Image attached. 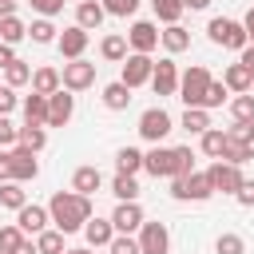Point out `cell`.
I'll return each mask as SVG.
<instances>
[{"label": "cell", "instance_id": "obj_16", "mask_svg": "<svg viewBox=\"0 0 254 254\" xmlns=\"http://www.w3.org/2000/svg\"><path fill=\"white\" fill-rule=\"evenodd\" d=\"M56 48H60V56H64V60H83V48H87V32H83L79 24H71V28H64V32H60Z\"/></svg>", "mask_w": 254, "mask_h": 254}, {"label": "cell", "instance_id": "obj_60", "mask_svg": "<svg viewBox=\"0 0 254 254\" xmlns=\"http://www.w3.org/2000/svg\"><path fill=\"white\" fill-rule=\"evenodd\" d=\"M8 4H16V0H8Z\"/></svg>", "mask_w": 254, "mask_h": 254}, {"label": "cell", "instance_id": "obj_37", "mask_svg": "<svg viewBox=\"0 0 254 254\" xmlns=\"http://www.w3.org/2000/svg\"><path fill=\"white\" fill-rule=\"evenodd\" d=\"M36 250H40V254H64V230H44V234H36Z\"/></svg>", "mask_w": 254, "mask_h": 254}, {"label": "cell", "instance_id": "obj_36", "mask_svg": "<svg viewBox=\"0 0 254 254\" xmlns=\"http://www.w3.org/2000/svg\"><path fill=\"white\" fill-rule=\"evenodd\" d=\"M151 8H155V16L171 28V24H179V16H183V0H151Z\"/></svg>", "mask_w": 254, "mask_h": 254}, {"label": "cell", "instance_id": "obj_27", "mask_svg": "<svg viewBox=\"0 0 254 254\" xmlns=\"http://www.w3.org/2000/svg\"><path fill=\"white\" fill-rule=\"evenodd\" d=\"M163 48H167L171 56H175V52H187V48H190V32H187L183 24H171V28L163 32Z\"/></svg>", "mask_w": 254, "mask_h": 254}, {"label": "cell", "instance_id": "obj_31", "mask_svg": "<svg viewBox=\"0 0 254 254\" xmlns=\"http://www.w3.org/2000/svg\"><path fill=\"white\" fill-rule=\"evenodd\" d=\"M44 143H48V127H32V123H24V127H20V143H16V147L44 151Z\"/></svg>", "mask_w": 254, "mask_h": 254}, {"label": "cell", "instance_id": "obj_15", "mask_svg": "<svg viewBox=\"0 0 254 254\" xmlns=\"http://www.w3.org/2000/svg\"><path fill=\"white\" fill-rule=\"evenodd\" d=\"M143 222H147V218H143V206H139V202H119V206H115V214H111L115 234H135Z\"/></svg>", "mask_w": 254, "mask_h": 254}, {"label": "cell", "instance_id": "obj_32", "mask_svg": "<svg viewBox=\"0 0 254 254\" xmlns=\"http://www.w3.org/2000/svg\"><path fill=\"white\" fill-rule=\"evenodd\" d=\"M222 159H226V163H234V167H242V163H250V159H254V147H250V143H238V139H230V135H226V151H222Z\"/></svg>", "mask_w": 254, "mask_h": 254}, {"label": "cell", "instance_id": "obj_26", "mask_svg": "<svg viewBox=\"0 0 254 254\" xmlns=\"http://www.w3.org/2000/svg\"><path fill=\"white\" fill-rule=\"evenodd\" d=\"M0 206H8V210H24V206H28L24 183H0Z\"/></svg>", "mask_w": 254, "mask_h": 254}, {"label": "cell", "instance_id": "obj_56", "mask_svg": "<svg viewBox=\"0 0 254 254\" xmlns=\"http://www.w3.org/2000/svg\"><path fill=\"white\" fill-rule=\"evenodd\" d=\"M242 64H246V67H250V75H254V44L242 52Z\"/></svg>", "mask_w": 254, "mask_h": 254}, {"label": "cell", "instance_id": "obj_49", "mask_svg": "<svg viewBox=\"0 0 254 254\" xmlns=\"http://www.w3.org/2000/svg\"><path fill=\"white\" fill-rule=\"evenodd\" d=\"M234 198H238L242 206H254V179H246V183L238 187V194H234Z\"/></svg>", "mask_w": 254, "mask_h": 254}, {"label": "cell", "instance_id": "obj_5", "mask_svg": "<svg viewBox=\"0 0 254 254\" xmlns=\"http://www.w3.org/2000/svg\"><path fill=\"white\" fill-rule=\"evenodd\" d=\"M206 179H210V187L222 190V194H238V187L246 183V179H242V167H234V163H226V159H214V163L206 167Z\"/></svg>", "mask_w": 254, "mask_h": 254}, {"label": "cell", "instance_id": "obj_11", "mask_svg": "<svg viewBox=\"0 0 254 254\" xmlns=\"http://www.w3.org/2000/svg\"><path fill=\"white\" fill-rule=\"evenodd\" d=\"M139 250L143 254H167L171 250V230L163 222H143L139 226Z\"/></svg>", "mask_w": 254, "mask_h": 254}, {"label": "cell", "instance_id": "obj_7", "mask_svg": "<svg viewBox=\"0 0 254 254\" xmlns=\"http://www.w3.org/2000/svg\"><path fill=\"white\" fill-rule=\"evenodd\" d=\"M159 40H163V32H159L151 20H135V24H131V32H127L131 52H139V56H151V52L159 48Z\"/></svg>", "mask_w": 254, "mask_h": 254}, {"label": "cell", "instance_id": "obj_47", "mask_svg": "<svg viewBox=\"0 0 254 254\" xmlns=\"http://www.w3.org/2000/svg\"><path fill=\"white\" fill-rule=\"evenodd\" d=\"M226 135H230V139H238V143H250V147H254V123H234Z\"/></svg>", "mask_w": 254, "mask_h": 254}, {"label": "cell", "instance_id": "obj_21", "mask_svg": "<svg viewBox=\"0 0 254 254\" xmlns=\"http://www.w3.org/2000/svg\"><path fill=\"white\" fill-rule=\"evenodd\" d=\"M64 87V75L56 71V67H36L32 71V91H40V95H56Z\"/></svg>", "mask_w": 254, "mask_h": 254}, {"label": "cell", "instance_id": "obj_28", "mask_svg": "<svg viewBox=\"0 0 254 254\" xmlns=\"http://www.w3.org/2000/svg\"><path fill=\"white\" fill-rule=\"evenodd\" d=\"M115 167H119V175H135V171H143V151H135V147H119V151H115Z\"/></svg>", "mask_w": 254, "mask_h": 254}, {"label": "cell", "instance_id": "obj_33", "mask_svg": "<svg viewBox=\"0 0 254 254\" xmlns=\"http://www.w3.org/2000/svg\"><path fill=\"white\" fill-rule=\"evenodd\" d=\"M230 119H234V123H254V95H250V91L230 99Z\"/></svg>", "mask_w": 254, "mask_h": 254}, {"label": "cell", "instance_id": "obj_18", "mask_svg": "<svg viewBox=\"0 0 254 254\" xmlns=\"http://www.w3.org/2000/svg\"><path fill=\"white\" fill-rule=\"evenodd\" d=\"M222 83L234 91V95H246V91H254V75H250V67L238 60V64H230L226 71H222Z\"/></svg>", "mask_w": 254, "mask_h": 254}, {"label": "cell", "instance_id": "obj_35", "mask_svg": "<svg viewBox=\"0 0 254 254\" xmlns=\"http://www.w3.org/2000/svg\"><path fill=\"white\" fill-rule=\"evenodd\" d=\"M24 36H28V28H24V20H20V16L0 20V44H20Z\"/></svg>", "mask_w": 254, "mask_h": 254}, {"label": "cell", "instance_id": "obj_42", "mask_svg": "<svg viewBox=\"0 0 254 254\" xmlns=\"http://www.w3.org/2000/svg\"><path fill=\"white\" fill-rule=\"evenodd\" d=\"M20 242H24V230L20 226H0V254H12Z\"/></svg>", "mask_w": 254, "mask_h": 254}, {"label": "cell", "instance_id": "obj_57", "mask_svg": "<svg viewBox=\"0 0 254 254\" xmlns=\"http://www.w3.org/2000/svg\"><path fill=\"white\" fill-rule=\"evenodd\" d=\"M206 4H210V0H183V8H194V12H202Z\"/></svg>", "mask_w": 254, "mask_h": 254}, {"label": "cell", "instance_id": "obj_44", "mask_svg": "<svg viewBox=\"0 0 254 254\" xmlns=\"http://www.w3.org/2000/svg\"><path fill=\"white\" fill-rule=\"evenodd\" d=\"M107 254H143V250H139V238H131V234H115V242L107 246Z\"/></svg>", "mask_w": 254, "mask_h": 254}, {"label": "cell", "instance_id": "obj_22", "mask_svg": "<svg viewBox=\"0 0 254 254\" xmlns=\"http://www.w3.org/2000/svg\"><path fill=\"white\" fill-rule=\"evenodd\" d=\"M24 123H32V127H48V95L32 91V95L24 99Z\"/></svg>", "mask_w": 254, "mask_h": 254}, {"label": "cell", "instance_id": "obj_45", "mask_svg": "<svg viewBox=\"0 0 254 254\" xmlns=\"http://www.w3.org/2000/svg\"><path fill=\"white\" fill-rule=\"evenodd\" d=\"M20 143V127H12L8 115H0V147H16Z\"/></svg>", "mask_w": 254, "mask_h": 254}, {"label": "cell", "instance_id": "obj_50", "mask_svg": "<svg viewBox=\"0 0 254 254\" xmlns=\"http://www.w3.org/2000/svg\"><path fill=\"white\" fill-rule=\"evenodd\" d=\"M16 107V95H12V87H0V115H8Z\"/></svg>", "mask_w": 254, "mask_h": 254}, {"label": "cell", "instance_id": "obj_30", "mask_svg": "<svg viewBox=\"0 0 254 254\" xmlns=\"http://www.w3.org/2000/svg\"><path fill=\"white\" fill-rule=\"evenodd\" d=\"M183 127H187L190 135H206V131H210V115H206L202 107H187V111H183Z\"/></svg>", "mask_w": 254, "mask_h": 254}, {"label": "cell", "instance_id": "obj_9", "mask_svg": "<svg viewBox=\"0 0 254 254\" xmlns=\"http://www.w3.org/2000/svg\"><path fill=\"white\" fill-rule=\"evenodd\" d=\"M60 75H64V87H67V91H87V87L95 83V64H87V60H67Z\"/></svg>", "mask_w": 254, "mask_h": 254}, {"label": "cell", "instance_id": "obj_48", "mask_svg": "<svg viewBox=\"0 0 254 254\" xmlns=\"http://www.w3.org/2000/svg\"><path fill=\"white\" fill-rule=\"evenodd\" d=\"M28 4H32L44 20H48V16H56V12H64V0H28Z\"/></svg>", "mask_w": 254, "mask_h": 254}, {"label": "cell", "instance_id": "obj_38", "mask_svg": "<svg viewBox=\"0 0 254 254\" xmlns=\"http://www.w3.org/2000/svg\"><path fill=\"white\" fill-rule=\"evenodd\" d=\"M4 79H8V87H24V83H32V67L24 60H16L12 67H4Z\"/></svg>", "mask_w": 254, "mask_h": 254}, {"label": "cell", "instance_id": "obj_29", "mask_svg": "<svg viewBox=\"0 0 254 254\" xmlns=\"http://www.w3.org/2000/svg\"><path fill=\"white\" fill-rule=\"evenodd\" d=\"M111 194H115L119 202H139V183H135V175H115Z\"/></svg>", "mask_w": 254, "mask_h": 254}, {"label": "cell", "instance_id": "obj_14", "mask_svg": "<svg viewBox=\"0 0 254 254\" xmlns=\"http://www.w3.org/2000/svg\"><path fill=\"white\" fill-rule=\"evenodd\" d=\"M8 155H12V183H32V179L40 175L36 151H28V147H12Z\"/></svg>", "mask_w": 254, "mask_h": 254}, {"label": "cell", "instance_id": "obj_55", "mask_svg": "<svg viewBox=\"0 0 254 254\" xmlns=\"http://www.w3.org/2000/svg\"><path fill=\"white\" fill-rule=\"evenodd\" d=\"M8 16H16V4H8V0H0V20H8Z\"/></svg>", "mask_w": 254, "mask_h": 254}, {"label": "cell", "instance_id": "obj_34", "mask_svg": "<svg viewBox=\"0 0 254 254\" xmlns=\"http://www.w3.org/2000/svg\"><path fill=\"white\" fill-rule=\"evenodd\" d=\"M222 151H226V131H222V127H210V131L202 135V155L222 159Z\"/></svg>", "mask_w": 254, "mask_h": 254}, {"label": "cell", "instance_id": "obj_53", "mask_svg": "<svg viewBox=\"0 0 254 254\" xmlns=\"http://www.w3.org/2000/svg\"><path fill=\"white\" fill-rule=\"evenodd\" d=\"M242 28H246V36H250V44H254V8L242 16Z\"/></svg>", "mask_w": 254, "mask_h": 254}, {"label": "cell", "instance_id": "obj_12", "mask_svg": "<svg viewBox=\"0 0 254 254\" xmlns=\"http://www.w3.org/2000/svg\"><path fill=\"white\" fill-rule=\"evenodd\" d=\"M143 171H151L155 179H175V147H151L143 155Z\"/></svg>", "mask_w": 254, "mask_h": 254}, {"label": "cell", "instance_id": "obj_4", "mask_svg": "<svg viewBox=\"0 0 254 254\" xmlns=\"http://www.w3.org/2000/svg\"><path fill=\"white\" fill-rule=\"evenodd\" d=\"M171 194L179 198V202H206L210 194H214V187H210V179H206V171H194V175H187V179H171Z\"/></svg>", "mask_w": 254, "mask_h": 254}, {"label": "cell", "instance_id": "obj_46", "mask_svg": "<svg viewBox=\"0 0 254 254\" xmlns=\"http://www.w3.org/2000/svg\"><path fill=\"white\" fill-rule=\"evenodd\" d=\"M139 8V0H103V12L107 16H131Z\"/></svg>", "mask_w": 254, "mask_h": 254}, {"label": "cell", "instance_id": "obj_10", "mask_svg": "<svg viewBox=\"0 0 254 254\" xmlns=\"http://www.w3.org/2000/svg\"><path fill=\"white\" fill-rule=\"evenodd\" d=\"M75 115V95L67 87H60L56 95H48V127H67Z\"/></svg>", "mask_w": 254, "mask_h": 254}, {"label": "cell", "instance_id": "obj_24", "mask_svg": "<svg viewBox=\"0 0 254 254\" xmlns=\"http://www.w3.org/2000/svg\"><path fill=\"white\" fill-rule=\"evenodd\" d=\"M131 44H127V36H103V44H99V56L107 60V64H123L131 52H127Z\"/></svg>", "mask_w": 254, "mask_h": 254}, {"label": "cell", "instance_id": "obj_1", "mask_svg": "<svg viewBox=\"0 0 254 254\" xmlns=\"http://www.w3.org/2000/svg\"><path fill=\"white\" fill-rule=\"evenodd\" d=\"M48 214L56 222V230L64 234H75L91 222V198L87 194H75V190H56L52 202H48Z\"/></svg>", "mask_w": 254, "mask_h": 254}, {"label": "cell", "instance_id": "obj_54", "mask_svg": "<svg viewBox=\"0 0 254 254\" xmlns=\"http://www.w3.org/2000/svg\"><path fill=\"white\" fill-rule=\"evenodd\" d=\"M12 254H40V250H36V242H28V238H24V242H20Z\"/></svg>", "mask_w": 254, "mask_h": 254}, {"label": "cell", "instance_id": "obj_3", "mask_svg": "<svg viewBox=\"0 0 254 254\" xmlns=\"http://www.w3.org/2000/svg\"><path fill=\"white\" fill-rule=\"evenodd\" d=\"M206 87H210V71H206L202 64H194V67H187V71L179 75V99H183L187 107H202Z\"/></svg>", "mask_w": 254, "mask_h": 254}, {"label": "cell", "instance_id": "obj_20", "mask_svg": "<svg viewBox=\"0 0 254 254\" xmlns=\"http://www.w3.org/2000/svg\"><path fill=\"white\" fill-rule=\"evenodd\" d=\"M103 4L99 0H83V4H75V24L83 28V32H91V28H99L103 24Z\"/></svg>", "mask_w": 254, "mask_h": 254}, {"label": "cell", "instance_id": "obj_13", "mask_svg": "<svg viewBox=\"0 0 254 254\" xmlns=\"http://www.w3.org/2000/svg\"><path fill=\"white\" fill-rule=\"evenodd\" d=\"M151 87H155V95H179V67H175V60H159L155 64Z\"/></svg>", "mask_w": 254, "mask_h": 254}, {"label": "cell", "instance_id": "obj_23", "mask_svg": "<svg viewBox=\"0 0 254 254\" xmlns=\"http://www.w3.org/2000/svg\"><path fill=\"white\" fill-rule=\"evenodd\" d=\"M99 183H103L99 167H79V171L71 175V190H75V194H87V198L99 190Z\"/></svg>", "mask_w": 254, "mask_h": 254}, {"label": "cell", "instance_id": "obj_59", "mask_svg": "<svg viewBox=\"0 0 254 254\" xmlns=\"http://www.w3.org/2000/svg\"><path fill=\"white\" fill-rule=\"evenodd\" d=\"M75 4H83V0H75Z\"/></svg>", "mask_w": 254, "mask_h": 254}, {"label": "cell", "instance_id": "obj_25", "mask_svg": "<svg viewBox=\"0 0 254 254\" xmlns=\"http://www.w3.org/2000/svg\"><path fill=\"white\" fill-rule=\"evenodd\" d=\"M127 103H131V87H127L123 79H115V83L103 87V107H107V111H123Z\"/></svg>", "mask_w": 254, "mask_h": 254}, {"label": "cell", "instance_id": "obj_40", "mask_svg": "<svg viewBox=\"0 0 254 254\" xmlns=\"http://www.w3.org/2000/svg\"><path fill=\"white\" fill-rule=\"evenodd\" d=\"M28 36H32L36 44H56V40H60V36H56V24H52V20H36V24L28 28Z\"/></svg>", "mask_w": 254, "mask_h": 254}, {"label": "cell", "instance_id": "obj_43", "mask_svg": "<svg viewBox=\"0 0 254 254\" xmlns=\"http://www.w3.org/2000/svg\"><path fill=\"white\" fill-rule=\"evenodd\" d=\"M214 250H218V254H246V242H242L238 234H218Z\"/></svg>", "mask_w": 254, "mask_h": 254}, {"label": "cell", "instance_id": "obj_41", "mask_svg": "<svg viewBox=\"0 0 254 254\" xmlns=\"http://www.w3.org/2000/svg\"><path fill=\"white\" fill-rule=\"evenodd\" d=\"M226 83H218V79H210V87H206V99H202V111H210V107H222L226 103Z\"/></svg>", "mask_w": 254, "mask_h": 254}, {"label": "cell", "instance_id": "obj_19", "mask_svg": "<svg viewBox=\"0 0 254 254\" xmlns=\"http://www.w3.org/2000/svg\"><path fill=\"white\" fill-rule=\"evenodd\" d=\"M83 238H87V246H91V250L111 246V242H115V226H111V218H91V222L83 226Z\"/></svg>", "mask_w": 254, "mask_h": 254}, {"label": "cell", "instance_id": "obj_8", "mask_svg": "<svg viewBox=\"0 0 254 254\" xmlns=\"http://www.w3.org/2000/svg\"><path fill=\"white\" fill-rule=\"evenodd\" d=\"M151 71H155V60L151 56H139V52H131L127 60H123V83L135 91V87H143V83H151Z\"/></svg>", "mask_w": 254, "mask_h": 254}, {"label": "cell", "instance_id": "obj_6", "mask_svg": "<svg viewBox=\"0 0 254 254\" xmlns=\"http://www.w3.org/2000/svg\"><path fill=\"white\" fill-rule=\"evenodd\" d=\"M171 131H175V123H171V115H167L163 107H147V111L139 115V135H143L147 143H163Z\"/></svg>", "mask_w": 254, "mask_h": 254}, {"label": "cell", "instance_id": "obj_39", "mask_svg": "<svg viewBox=\"0 0 254 254\" xmlns=\"http://www.w3.org/2000/svg\"><path fill=\"white\" fill-rule=\"evenodd\" d=\"M194 175V151L190 147H175V179Z\"/></svg>", "mask_w": 254, "mask_h": 254}, {"label": "cell", "instance_id": "obj_2", "mask_svg": "<svg viewBox=\"0 0 254 254\" xmlns=\"http://www.w3.org/2000/svg\"><path fill=\"white\" fill-rule=\"evenodd\" d=\"M206 32H210V40H214L218 48H230V52H246V48H250V36H246V28H242L238 20L214 16V20L206 24Z\"/></svg>", "mask_w": 254, "mask_h": 254}, {"label": "cell", "instance_id": "obj_58", "mask_svg": "<svg viewBox=\"0 0 254 254\" xmlns=\"http://www.w3.org/2000/svg\"><path fill=\"white\" fill-rule=\"evenodd\" d=\"M64 254H95L91 246H79V250H64Z\"/></svg>", "mask_w": 254, "mask_h": 254}, {"label": "cell", "instance_id": "obj_51", "mask_svg": "<svg viewBox=\"0 0 254 254\" xmlns=\"http://www.w3.org/2000/svg\"><path fill=\"white\" fill-rule=\"evenodd\" d=\"M0 183H12V155L0 151Z\"/></svg>", "mask_w": 254, "mask_h": 254}, {"label": "cell", "instance_id": "obj_52", "mask_svg": "<svg viewBox=\"0 0 254 254\" xmlns=\"http://www.w3.org/2000/svg\"><path fill=\"white\" fill-rule=\"evenodd\" d=\"M16 64V52H12V44H0V67H12Z\"/></svg>", "mask_w": 254, "mask_h": 254}, {"label": "cell", "instance_id": "obj_17", "mask_svg": "<svg viewBox=\"0 0 254 254\" xmlns=\"http://www.w3.org/2000/svg\"><path fill=\"white\" fill-rule=\"evenodd\" d=\"M48 222H52L48 206H36V202H28L24 210H16V226H20L24 234H44V230H48Z\"/></svg>", "mask_w": 254, "mask_h": 254}]
</instances>
